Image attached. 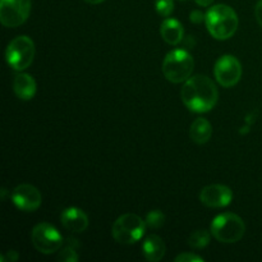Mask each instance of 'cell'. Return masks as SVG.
I'll return each instance as SVG.
<instances>
[{"label":"cell","instance_id":"obj_1","mask_svg":"<svg viewBox=\"0 0 262 262\" xmlns=\"http://www.w3.org/2000/svg\"><path fill=\"white\" fill-rule=\"evenodd\" d=\"M182 101L193 113H207L217 102L219 92L214 82L206 76L189 77L182 87Z\"/></svg>","mask_w":262,"mask_h":262},{"label":"cell","instance_id":"obj_2","mask_svg":"<svg viewBox=\"0 0 262 262\" xmlns=\"http://www.w3.org/2000/svg\"><path fill=\"white\" fill-rule=\"evenodd\" d=\"M207 31L216 40H228L238 28V15L233 8L225 4L211 7L205 18Z\"/></svg>","mask_w":262,"mask_h":262},{"label":"cell","instance_id":"obj_3","mask_svg":"<svg viewBox=\"0 0 262 262\" xmlns=\"http://www.w3.org/2000/svg\"><path fill=\"white\" fill-rule=\"evenodd\" d=\"M194 60L188 51L183 49L171 50L163 61V73L168 81L182 83L191 77Z\"/></svg>","mask_w":262,"mask_h":262},{"label":"cell","instance_id":"obj_4","mask_svg":"<svg viewBox=\"0 0 262 262\" xmlns=\"http://www.w3.org/2000/svg\"><path fill=\"white\" fill-rule=\"evenodd\" d=\"M245 232V222L233 212L217 215L211 223V234L220 243L238 242V241L242 239Z\"/></svg>","mask_w":262,"mask_h":262},{"label":"cell","instance_id":"obj_5","mask_svg":"<svg viewBox=\"0 0 262 262\" xmlns=\"http://www.w3.org/2000/svg\"><path fill=\"white\" fill-rule=\"evenodd\" d=\"M145 229L146 222L138 215L128 212L115 220L112 228V235L120 245H133L143 237Z\"/></svg>","mask_w":262,"mask_h":262},{"label":"cell","instance_id":"obj_6","mask_svg":"<svg viewBox=\"0 0 262 262\" xmlns=\"http://www.w3.org/2000/svg\"><path fill=\"white\" fill-rule=\"evenodd\" d=\"M5 58L10 68L18 72L25 71L35 58V43L28 36H18L8 45Z\"/></svg>","mask_w":262,"mask_h":262},{"label":"cell","instance_id":"obj_7","mask_svg":"<svg viewBox=\"0 0 262 262\" xmlns=\"http://www.w3.org/2000/svg\"><path fill=\"white\" fill-rule=\"evenodd\" d=\"M31 239L38 252L43 255H51L60 250L63 245V237L55 227L49 223H40L31 233Z\"/></svg>","mask_w":262,"mask_h":262},{"label":"cell","instance_id":"obj_8","mask_svg":"<svg viewBox=\"0 0 262 262\" xmlns=\"http://www.w3.org/2000/svg\"><path fill=\"white\" fill-rule=\"evenodd\" d=\"M31 12V0H0V22L5 27L14 28L27 20Z\"/></svg>","mask_w":262,"mask_h":262},{"label":"cell","instance_id":"obj_9","mask_svg":"<svg viewBox=\"0 0 262 262\" xmlns=\"http://www.w3.org/2000/svg\"><path fill=\"white\" fill-rule=\"evenodd\" d=\"M214 74L223 87H233L242 77V66L235 56L223 55L215 63Z\"/></svg>","mask_w":262,"mask_h":262},{"label":"cell","instance_id":"obj_10","mask_svg":"<svg viewBox=\"0 0 262 262\" xmlns=\"http://www.w3.org/2000/svg\"><path fill=\"white\" fill-rule=\"evenodd\" d=\"M12 201L22 211L32 212L41 206L42 197L36 187L31 184H19L13 189Z\"/></svg>","mask_w":262,"mask_h":262},{"label":"cell","instance_id":"obj_11","mask_svg":"<svg viewBox=\"0 0 262 262\" xmlns=\"http://www.w3.org/2000/svg\"><path fill=\"white\" fill-rule=\"evenodd\" d=\"M200 200L205 206L220 209L228 206L232 202L233 192L229 187L223 184H211L202 189L200 193Z\"/></svg>","mask_w":262,"mask_h":262},{"label":"cell","instance_id":"obj_12","mask_svg":"<svg viewBox=\"0 0 262 262\" xmlns=\"http://www.w3.org/2000/svg\"><path fill=\"white\" fill-rule=\"evenodd\" d=\"M61 225L72 233H82L89 227V217L78 207H68L60 215Z\"/></svg>","mask_w":262,"mask_h":262},{"label":"cell","instance_id":"obj_13","mask_svg":"<svg viewBox=\"0 0 262 262\" xmlns=\"http://www.w3.org/2000/svg\"><path fill=\"white\" fill-rule=\"evenodd\" d=\"M36 82L32 76L27 73H18L14 77L13 81V90L14 94L17 95L18 99L23 100V101H28L32 99L36 94Z\"/></svg>","mask_w":262,"mask_h":262},{"label":"cell","instance_id":"obj_14","mask_svg":"<svg viewBox=\"0 0 262 262\" xmlns=\"http://www.w3.org/2000/svg\"><path fill=\"white\" fill-rule=\"evenodd\" d=\"M160 33L163 40L169 45H178L183 40L184 28L179 20L174 18H166L161 23Z\"/></svg>","mask_w":262,"mask_h":262},{"label":"cell","instance_id":"obj_15","mask_svg":"<svg viewBox=\"0 0 262 262\" xmlns=\"http://www.w3.org/2000/svg\"><path fill=\"white\" fill-rule=\"evenodd\" d=\"M142 253L147 261L159 262L165 255V243L159 235H148L143 241Z\"/></svg>","mask_w":262,"mask_h":262},{"label":"cell","instance_id":"obj_16","mask_svg":"<svg viewBox=\"0 0 262 262\" xmlns=\"http://www.w3.org/2000/svg\"><path fill=\"white\" fill-rule=\"evenodd\" d=\"M212 135V127L205 118H199L194 120L191 124V129H189V136H191L192 141L199 145H204V143L209 142Z\"/></svg>","mask_w":262,"mask_h":262},{"label":"cell","instance_id":"obj_17","mask_svg":"<svg viewBox=\"0 0 262 262\" xmlns=\"http://www.w3.org/2000/svg\"><path fill=\"white\" fill-rule=\"evenodd\" d=\"M210 239V233L207 230H196L192 233L188 238V245L192 248H205L209 246Z\"/></svg>","mask_w":262,"mask_h":262},{"label":"cell","instance_id":"obj_18","mask_svg":"<svg viewBox=\"0 0 262 262\" xmlns=\"http://www.w3.org/2000/svg\"><path fill=\"white\" fill-rule=\"evenodd\" d=\"M165 223V215L160 210H152L146 216V225L150 227L151 229H159Z\"/></svg>","mask_w":262,"mask_h":262},{"label":"cell","instance_id":"obj_19","mask_svg":"<svg viewBox=\"0 0 262 262\" xmlns=\"http://www.w3.org/2000/svg\"><path fill=\"white\" fill-rule=\"evenodd\" d=\"M156 12L161 17H169L174 10V2L173 0H155Z\"/></svg>","mask_w":262,"mask_h":262},{"label":"cell","instance_id":"obj_20","mask_svg":"<svg viewBox=\"0 0 262 262\" xmlns=\"http://www.w3.org/2000/svg\"><path fill=\"white\" fill-rule=\"evenodd\" d=\"M59 260L64 261V262H77L78 261V253L76 252L72 246H67L61 250V252L59 253Z\"/></svg>","mask_w":262,"mask_h":262},{"label":"cell","instance_id":"obj_21","mask_svg":"<svg viewBox=\"0 0 262 262\" xmlns=\"http://www.w3.org/2000/svg\"><path fill=\"white\" fill-rule=\"evenodd\" d=\"M176 261L177 262H202L204 261V258L194 255V253L192 252H187V253H181L179 256H177Z\"/></svg>","mask_w":262,"mask_h":262},{"label":"cell","instance_id":"obj_22","mask_svg":"<svg viewBox=\"0 0 262 262\" xmlns=\"http://www.w3.org/2000/svg\"><path fill=\"white\" fill-rule=\"evenodd\" d=\"M205 18H206V14H204V13L199 12V10H194V12H192L191 14V20L192 22H204Z\"/></svg>","mask_w":262,"mask_h":262},{"label":"cell","instance_id":"obj_23","mask_svg":"<svg viewBox=\"0 0 262 262\" xmlns=\"http://www.w3.org/2000/svg\"><path fill=\"white\" fill-rule=\"evenodd\" d=\"M255 15H256V19H257L258 25L262 27V0L256 4V8H255Z\"/></svg>","mask_w":262,"mask_h":262},{"label":"cell","instance_id":"obj_24","mask_svg":"<svg viewBox=\"0 0 262 262\" xmlns=\"http://www.w3.org/2000/svg\"><path fill=\"white\" fill-rule=\"evenodd\" d=\"M194 2H196L200 7H209L214 0H194Z\"/></svg>","mask_w":262,"mask_h":262},{"label":"cell","instance_id":"obj_25","mask_svg":"<svg viewBox=\"0 0 262 262\" xmlns=\"http://www.w3.org/2000/svg\"><path fill=\"white\" fill-rule=\"evenodd\" d=\"M84 2L90 3V4H100V3L105 2V0H84Z\"/></svg>","mask_w":262,"mask_h":262},{"label":"cell","instance_id":"obj_26","mask_svg":"<svg viewBox=\"0 0 262 262\" xmlns=\"http://www.w3.org/2000/svg\"><path fill=\"white\" fill-rule=\"evenodd\" d=\"M182 2H183V0H182Z\"/></svg>","mask_w":262,"mask_h":262}]
</instances>
